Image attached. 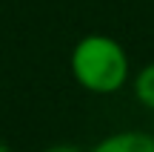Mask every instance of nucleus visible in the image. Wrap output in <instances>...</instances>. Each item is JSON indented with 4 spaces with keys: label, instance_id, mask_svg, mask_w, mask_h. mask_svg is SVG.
Wrapping results in <instances>:
<instances>
[{
    "label": "nucleus",
    "instance_id": "nucleus-1",
    "mask_svg": "<svg viewBox=\"0 0 154 152\" xmlns=\"http://www.w3.org/2000/svg\"><path fill=\"white\" fill-rule=\"evenodd\" d=\"M69 72L88 95H114L131 80V57L117 37L91 32L72 46Z\"/></svg>",
    "mask_w": 154,
    "mask_h": 152
},
{
    "label": "nucleus",
    "instance_id": "nucleus-2",
    "mask_svg": "<svg viewBox=\"0 0 154 152\" xmlns=\"http://www.w3.org/2000/svg\"><path fill=\"white\" fill-rule=\"evenodd\" d=\"M88 152H154V135L140 129H123L100 138Z\"/></svg>",
    "mask_w": 154,
    "mask_h": 152
},
{
    "label": "nucleus",
    "instance_id": "nucleus-3",
    "mask_svg": "<svg viewBox=\"0 0 154 152\" xmlns=\"http://www.w3.org/2000/svg\"><path fill=\"white\" fill-rule=\"evenodd\" d=\"M131 92H134L140 106H146V109L154 112V60L146 63V66H140L137 72L131 75Z\"/></svg>",
    "mask_w": 154,
    "mask_h": 152
},
{
    "label": "nucleus",
    "instance_id": "nucleus-4",
    "mask_svg": "<svg viewBox=\"0 0 154 152\" xmlns=\"http://www.w3.org/2000/svg\"><path fill=\"white\" fill-rule=\"evenodd\" d=\"M43 152H88V149H80V147H74V144H51V147H46Z\"/></svg>",
    "mask_w": 154,
    "mask_h": 152
},
{
    "label": "nucleus",
    "instance_id": "nucleus-5",
    "mask_svg": "<svg viewBox=\"0 0 154 152\" xmlns=\"http://www.w3.org/2000/svg\"><path fill=\"white\" fill-rule=\"evenodd\" d=\"M0 152H11V149H9V147H6V144H3V141H0Z\"/></svg>",
    "mask_w": 154,
    "mask_h": 152
}]
</instances>
